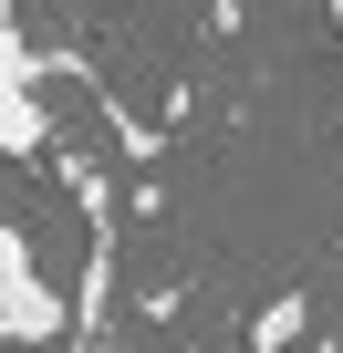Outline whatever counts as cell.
<instances>
[{"instance_id":"obj_2","label":"cell","mask_w":343,"mask_h":353,"mask_svg":"<svg viewBox=\"0 0 343 353\" xmlns=\"http://www.w3.org/2000/svg\"><path fill=\"white\" fill-rule=\"evenodd\" d=\"M52 145V104H42V52L32 32L0 11V156H42Z\"/></svg>"},{"instance_id":"obj_5","label":"cell","mask_w":343,"mask_h":353,"mask_svg":"<svg viewBox=\"0 0 343 353\" xmlns=\"http://www.w3.org/2000/svg\"><path fill=\"white\" fill-rule=\"evenodd\" d=\"M302 353H333V343H302Z\"/></svg>"},{"instance_id":"obj_4","label":"cell","mask_w":343,"mask_h":353,"mask_svg":"<svg viewBox=\"0 0 343 353\" xmlns=\"http://www.w3.org/2000/svg\"><path fill=\"white\" fill-rule=\"evenodd\" d=\"M63 353H125V343H115V332H73Z\"/></svg>"},{"instance_id":"obj_1","label":"cell","mask_w":343,"mask_h":353,"mask_svg":"<svg viewBox=\"0 0 343 353\" xmlns=\"http://www.w3.org/2000/svg\"><path fill=\"white\" fill-rule=\"evenodd\" d=\"M0 343H73V291L42 270V250H32V229L21 219H0Z\"/></svg>"},{"instance_id":"obj_6","label":"cell","mask_w":343,"mask_h":353,"mask_svg":"<svg viewBox=\"0 0 343 353\" xmlns=\"http://www.w3.org/2000/svg\"><path fill=\"white\" fill-rule=\"evenodd\" d=\"M333 32H343V11H333Z\"/></svg>"},{"instance_id":"obj_3","label":"cell","mask_w":343,"mask_h":353,"mask_svg":"<svg viewBox=\"0 0 343 353\" xmlns=\"http://www.w3.org/2000/svg\"><path fill=\"white\" fill-rule=\"evenodd\" d=\"M312 343V291H281V301H260V322H250V353H302Z\"/></svg>"}]
</instances>
